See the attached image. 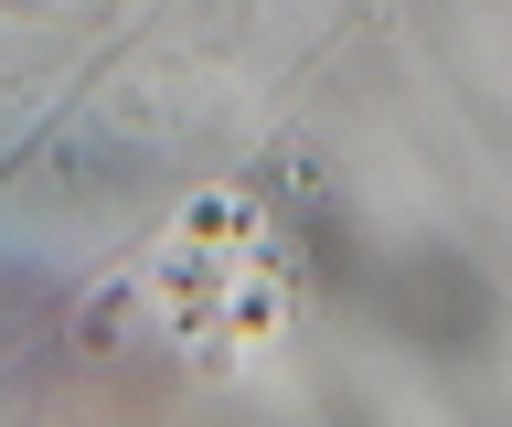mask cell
<instances>
[{"label":"cell","instance_id":"cell-1","mask_svg":"<svg viewBox=\"0 0 512 427\" xmlns=\"http://www.w3.org/2000/svg\"><path fill=\"white\" fill-rule=\"evenodd\" d=\"M395 310H406V331L438 321V353H480V331H491V289H480L459 257H416L406 278H395Z\"/></svg>","mask_w":512,"mask_h":427}]
</instances>
